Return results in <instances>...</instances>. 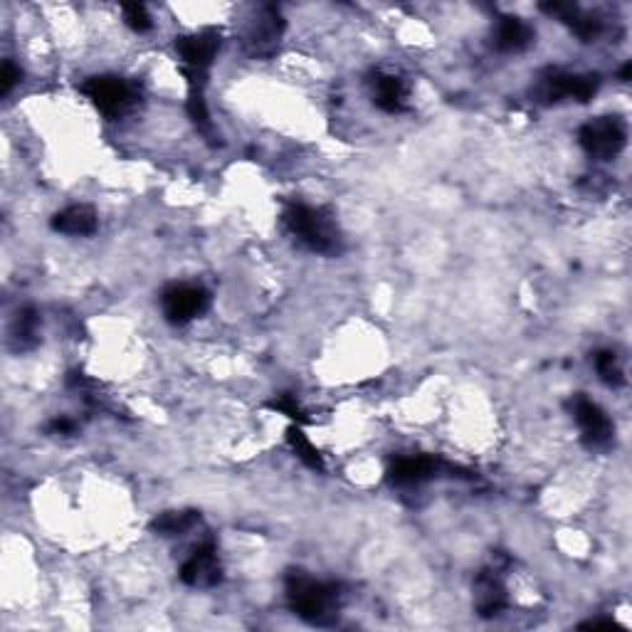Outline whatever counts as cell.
Instances as JSON below:
<instances>
[{
    "label": "cell",
    "mask_w": 632,
    "mask_h": 632,
    "mask_svg": "<svg viewBox=\"0 0 632 632\" xmlns=\"http://www.w3.org/2000/svg\"><path fill=\"white\" fill-rule=\"evenodd\" d=\"M289 608L304 623L316 628H329L339 620L344 608V588L331 581H316L304 571H289L287 581Z\"/></svg>",
    "instance_id": "1"
},
{
    "label": "cell",
    "mask_w": 632,
    "mask_h": 632,
    "mask_svg": "<svg viewBox=\"0 0 632 632\" xmlns=\"http://www.w3.org/2000/svg\"><path fill=\"white\" fill-rule=\"evenodd\" d=\"M287 230L302 242L307 250L316 255H341L344 252V235L336 225L334 215L326 213L324 208H314V205L292 203L287 205L282 215Z\"/></svg>",
    "instance_id": "2"
},
{
    "label": "cell",
    "mask_w": 632,
    "mask_h": 632,
    "mask_svg": "<svg viewBox=\"0 0 632 632\" xmlns=\"http://www.w3.org/2000/svg\"><path fill=\"white\" fill-rule=\"evenodd\" d=\"M220 50V33L218 30H200V33L183 35L176 40L178 62H181L183 77L188 79L191 92H205L208 84L210 67Z\"/></svg>",
    "instance_id": "3"
},
{
    "label": "cell",
    "mask_w": 632,
    "mask_h": 632,
    "mask_svg": "<svg viewBox=\"0 0 632 632\" xmlns=\"http://www.w3.org/2000/svg\"><path fill=\"white\" fill-rule=\"evenodd\" d=\"M79 89L94 104V109L107 119L126 117L139 104V92L134 84L117 75L89 77Z\"/></svg>",
    "instance_id": "4"
},
{
    "label": "cell",
    "mask_w": 632,
    "mask_h": 632,
    "mask_svg": "<svg viewBox=\"0 0 632 632\" xmlns=\"http://www.w3.org/2000/svg\"><path fill=\"white\" fill-rule=\"evenodd\" d=\"M600 89L598 75H578L566 70H546L534 87V99L541 104L578 102L586 104Z\"/></svg>",
    "instance_id": "5"
},
{
    "label": "cell",
    "mask_w": 632,
    "mask_h": 632,
    "mask_svg": "<svg viewBox=\"0 0 632 632\" xmlns=\"http://www.w3.org/2000/svg\"><path fill=\"white\" fill-rule=\"evenodd\" d=\"M578 144L595 161H613L628 144V126L620 117L591 119L578 129Z\"/></svg>",
    "instance_id": "6"
},
{
    "label": "cell",
    "mask_w": 632,
    "mask_h": 632,
    "mask_svg": "<svg viewBox=\"0 0 632 632\" xmlns=\"http://www.w3.org/2000/svg\"><path fill=\"white\" fill-rule=\"evenodd\" d=\"M571 408L573 420L578 423V430H581V440L588 450H608L613 445L615 428L610 423V418L605 415V410L600 408L598 403H593L591 398H586L583 393H576L568 403Z\"/></svg>",
    "instance_id": "7"
},
{
    "label": "cell",
    "mask_w": 632,
    "mask_h": 632,
    "mask_svg": "<svg viewBox=\"0 0 632 632\" xmlns=\"http://www.w3.org/2000/svg\"><path fill=\"white\" fill-rule=\"evenodd\" d=\"M161 309L171 324H191L210 309V292L200 284H173L161 294Z\"/></svg>",
    "instance_id": "8"
},
{
    "label": "cell",
    "mask_w": 632,
    "mask_h": 632,
    "mask_svg": "<svg viewBox=\"0 0 632 632\" xmlns=\"http://www.w3.org/2000/svg\"><path fill=\"white\" fill-rule=\"evenodd\" d=\"M445 472H457V467L447 465V462L430 455H405L398 457L391 465L388 482L393 487H420V484L430 482V479L440 477Z\"/></svg>",
    "instance_id": "9"
},
{
    "label": "cell",
    "mask_w": 632,
    "mask_h": 632,
    "mask_svg": "<svg viewBox=\"0 0 632 632\" xmlns=\"http://www.w3.org/2000/svg\"><path fill=\"white\" fill-rule=\"evenodd\" d=\"M181 581L191 588H215L223 581V563H220L215 541H203L181 566Z\"/></svg>",
    "instance_id": "10"
},
{
    "label": "cell",
    "mask_w": 632,
    "mask_h": 632,
    "mask_svg": "<svg viewBox=\"0 0 632 632\" xmlns=\"http://www.w3.org/2000/svg\"><path fill=\"white\" fill-rule=\"evenodd\" d=\"M509 593L504 586V576L497 566L479 571L474 581V608L482 618H497L507 610Z\"/></svg>",
    "instance_id": "11"
},
{
    "label": "cell",
    "mask_w": 632,
    "mask_h": 632,
    "mask_svg": "<svg viewBox=\"0 0 632 632\" xmlns=\"http://www.w3.org/2000/svg\"><path fill=\"white\" fill-rule=\"evenodd\" d=\"M371 84V97L381 112L386 114H403L410 107V87L400 75L393 72L376 70L368 79Z\"/></svg>",
    "instance_id": "12"
},
{
    "label": "cell",
    "mask_w": 632,
    "mask_h": 632,
    "mask_svg": "<svg viewBox=\"0 0 632 632\" xmlns=\"http://www.w3.org/2000/svg\"><path fill=\"white\" fill-rule=\"evenodd\" d=\"M534 38V28L526 20L516 18V15H502L497 30H494V47L499 52H507V55H516V52L529 50Z\"/></svg>",
    "instance_id": "13"
},
{
    "label": "cell",
    "mask_w": 632,
    "mask_h": 632,
    "mask_svg": "<svg viewBox=\"0 0 632 632\" xmlns=\"http://www.w3.org/2000/svg\"><path fill=\"white\" fill-rule=\"evenodd\" d=\"M284 33V20L279 15L277 8H265L262 10L260 20H255L247 33V45L255 55H270L272 50L279 45V38Z\"/></svg>",
    "instance_id": "14"
},
{
    "label": "cell",
    "mask_w": 632,
    "mask_h": 632,
    "mask_svg": "<svg viewBox=\"0 0 632 632\" xmlns=\"http://www.w3.org/2000/svg\"><path fill=\"white\" fill-rule=\"evenodd\" d=\"M544 10L549 15H556L561 23H566L568 28H571V33L583 42H591L603 33V23H600L598 18L583 13L581 8H576V5L571 3H549L544 5Z\"/></svg>",
    "instance_id": "15"
},
{
    "label": "cell",
    "mask_w": 632,
    "mask_h": 632,
    "mask_svg": "<svg viewBox=\"0 0 632 632\" xmlns=\"http://www.w3.org/2000/svg\"><path fill=\"white\" fill-rule=\"evenodd\" d=\"M99 228V218L92 205H70L52 215V230L72 237L94 235Z\"/></svg>",
    "instance_id": "16"
},
{
    "label": "cell",
    "mask_w": 632,
    "mask_h": 632,
    "mask_svg": "<svg viewBox=\"0 0 632 632\" xmlns=\"http://www.w3.org/2000/svg\"><path fill=\"white\" fill-rule=\"evenodd\" d=\"M10 341L15 351H30L40 344V314L33 307H23L10 326Z\"/></svg>",
    "instance_id": "17"
},
{
    "label": "cell",
    "mask_w": 632,
    "mask_h": 632,
    "mask_svg": "<svg viewBox=\"0 0 632 632\" xmlns=\"http://www.w3.org/2000/svg\"><path fill=\"white\" fill-rule=\"evenodd\" d=\"M200 521L198 512H166L151 521V531L158 536H183Z\"/></svg>",
    "instance_id": "18"
},
{
    "label": "cell",
    "mask_w": 632,
    "mask_h": 632,
    "mask_svg": "<svg viewBox=\"0 0 632 632\" xmlns=\"http://www.w3.org/2000/svg\"><path fill=\"white\" fill-rule=\"evenodd\" d=\"M287 442H289V447L297 452L299 460H302L304 465L309 467V470H314V472L326 470L324 457H321V452L316 450V445H312V440H309V437L302 433V428H299V425H292V428L287 430Z\"/></svg>",
    "instance_id": "19"
},
{
    "label": "cell",
    "mask_w": 632,
    "mask_h": 632,
    "mask_svg": "<svg viewBox=\"0 0 632 632\" xmlns=\"http://www.w3.org/2000/svg\"><path fill=\"white\" fill-rule=\"evenodd\" d=\"M593 366H595V371H598L600 381H603L605 386H610V388L625 386V373H623V366H620V358H618V354H615V351H610V349L595 351Z\"/></svg>",
    "instance_id": "20"
},
{
    "label": "cell",
    "mask_w": 632,
    "mask_h": 632,
    "mask_svg": "<svg viewBox=\"0 0 632 632\" xmlns=\"http://www.w3.org/2000/svg\"><path fill=\"white\" fill-rule=\"evenodd\" d=\"M186 112L188 117H191L193 124H196V129L200 131L203 136H213L215 129H213V121H210V114H208V104H205V97L203 92H188V102H186Z\"/></svg>",
    "instance_id": "21"
},
{
    "label": "cell",
    "mask_w": 632,
    "mask_h": 632,
    "mask_svg": "<svg viewBox=\"0 0 632 632\" xmlns=\"http://www.w3.org/2000/svg\"><path fill=\"white\" fill-rule=\"evenodd\" d=\"M267 408L275 410V413H279V415H284V418L294 420V423H297V425H307L309 423L307 413H304L302 405L297 403V398H294L292 393L277 395V398H272L270 403H267Z\"/></svg>",
    "instance_id": "22"
},
{
    "label": "cell",
    "mask_w": 632,
    "mask_h": 632,
    "mask_svg": "<svg viewBox=\"0 0 632 632\" xmlns=\"http://www.w3.org/2000/svg\"><path fill=\"white\" fill-rule=\"evenodd\" d=\"M124 23L139 35L149 33V30L154 28V20H151L149 10H146V5H139V3L124 5Z\"/></svg>",
    "instance_id": "23"
},
{
    "label": "cell",
    "mask_w": 632,
    "mask_h": 632,
    "mask_svg": "<svg viewBox=\"0 0 632 632\" xmlns=\"http://www.w3.org/2000/svg\"><path fill=\"white\" fill-rule=\"evenodd\" d=\"M20 77H23L20 67L15 65L13 60H5L3 62V72H0V94H3V97H8V94L13 92L15 84H18Z\"/></svg>",
    "instance_id": "24"
},
{
    "label": "cell",
    "mask_w": 632,
    "mask_h": 632,
    "mask_svg": "<svg viewBox=\"0 0 632 632\" xmlns=\"http://www.w3.org/2000/svg\"><path fill=\"white\" fill-rule=\"evenodd\" d=\"M75 420H70L67 415H60V418L50 420V425H47V433L50 435H72L75 433Z\"/></svg>",
    "instance_id": "25"
},
{
    "label": "cell",
    "mask_w": 632,
    "mask_h": 632,
    "mask_svg": "<svg viewBox=\"0 0 632 632\" xmlns=\"http://www.w3.org/2000/svg\"><path fill=\"white\" fill-rule=\"evenodd\" d=\"M630 72H632V65L628 62V65H625L623 70H620V79H623V82H628V79H630Z\"/></svg>",
    "instance_id": "26"
}]
</instances>
